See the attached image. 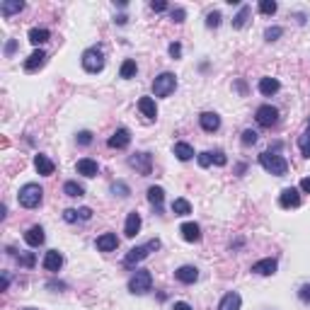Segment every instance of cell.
I'll use <instances>...</instances> for the list:
<instances>
[{"label": "cell", "mask_w": 310, "mask_h": 310, "mask_svg": "<svg viewBox=\"0 0 310 310\" xmlns=\"http://www.w3.org/2000/svg\"><path fill=\"white\" fill-rule=\"evenodd\" d=\"M63 194H68V196H82L85 189H82V184H78V182H66V184H63Z\"/></svg>", "instance_id": "obj_33"}, {"label": "cell", "mask_w": 310, "mask_h": 310, "mask_svg": "<svg viewBox=\"0 0 310 310\" xmlns=\"http://www.w3.org/2000/svg\"><path fill=\"white\" fill-rule=\"evenodd\" d=\"M279 87H281V82L276 80V78H262V80H259V92L264 94V97L276 94L279 92Z\"/></svg>", "instance_id": "obj_25"}, {"label": "cell", "mask_w": 310, "mask_h": 310, "mask_svg": "<svg viewBox=\"0 0 310 310\" xmlns=\"http://www.w3.org/2000/svg\"><path fill=\"white\" fill-rule=\"evenodd\" d=\"M240 305H243V298H240V293L230 291V293H226V296H223V300L218 303V310H240Z\"/></svg>", "instance_id": "obj_18"}, {"label": "cell", "mask_w": 310, "mask_h": 310, "mask_svg": "<svg viewBox=\"0 0 310 310\" xmlns=\"http://www.w3.org/2000/svg\"><path fill=\"white\" fill-rule=\"evenodd\" d=\"M175 155H177V160H182V162H187V160H191V158H194V148H191V146H189V143H182V141H179V143H175Z\"/></svg>", "instance_id": "obj_27"}, {"label": "cell", "mask_w": 310, "mask_h": 310, "mask_svg": "<svg viewBox=\"0 0 310 310\" xmlns=\"http://www.w3.org/2000/svg\"><path fill=\"white\" fill-rule=\"evenodd\" d=\"M25 10V3L22 0H3L0 3V13H3V17H10V15H17Z\"/></svg>", "instance_id": "obj_23"}, {"label": "cell", "mask_w": 310, "mask_h": 310, "mask_svg": "<svg viewBox=\"0 0 310 310\" xmlns=\"http://www.w3.org/2000/svg\"><path fill=\"white\" fill-rule=\"evenodd\" d=\"M172 310H191V305H189V303H184V300H177Z\"/></svg>", "instance_id": "obj_51"}, {"label": "cell", "mask_w": 310, "mask_h": 310, "mask_svg": "<svg viewBox=\"0 0 310 310\" xmlns=\"http://www.w3.org/2000/svg\"><path fill=\"white\" fill-rule=\"evenodd\" d=\"M63 218H66L68 223H75V221H78V211H75V209H66V211H63Z\"/></svg>", "instance_id": "obj_43"}, {"label": "cell", "mask_w": 310, "mask_h": 310, "mask_svg": "<svg viewBox=\"0 0 310 310\" xmlns=\"http://www.w3.org/2000/svg\"><path fill=\"white\" fill-rule=\"evenodd\" d=\"M252 271H255V274H259V276H271V274L276 271V259H271V257H267V259H259V262H255V264H252Z\"/></svg>", "instance_id": "obj_16"}, {"label": "cell", "mask_w": 310, "mask_h": 310, "mask_svg": "<svg viewBox=\"0 0 310 310\" xmlns=\"http://www.w3.org/2000/svg\"><path fill=\"white\" fill-rule=\"evenodd\" d=\"M211 162H214L211 153H199V165H201V167H209Z\"/></svg>", "instance_id": "obj_45"}, {"label": "cell", "mask_w": 310, "mask_h": 310, "mask_svg": "<svg viewBox=\"0 0 310 310\" xmlns=\"http://www.w3.org/2000/svg\"><path fill=\"white\" fill-rule=\"evenodd\" d=\"M136 70H138V66H136L134 58H129V61H124L122 63V70H119V75H122L124 80H129V78H134Z\"/></svg>", "instance_id": "obj_32"}, {"label": "cell", "mask_w": 310, "mask_h": 310, "mask_svg": "<svg viewBox=\"0 0 310 310\" xmlns=\"http://www.w3.org/2000/svg\"><path fill=\"white\" fill-rule=\"evenodd\" d=\"M150 252L148 245H141V247H134V250H129V255L124 257V267H134V264H138L141 259H146Z\"/></svg>", "instance_id": "obj_11"}, {"label": "cell", "mask_w": 310, "mask_h": 310, "mask_svg": "<svg viewBox=\"0 0 310 310\" xmlns=\"http://www.w3.org/2000/svg\"><path fill=\"white\" fill-rule=\"evenodd\" d=\"M150 286H153V274L148 269H138L129 279V291L136 293V296H143V293H148Z\"/></svg>", "instance_id": "obj_3"}, {"label": "cell", "mask_w": 310, "mask_h": 310, "mask_svg": "<svg viewBox=\"0 0 310 310\" xmlns=\"http://www.w3.org/2000/svg\"><path fill=\"white\" fill-rule=\"evenodd\" d=\"M281 34H283L281 27H269L267 32H264V39H267V41H276L279 37H281Z\"/></svg>", "instance_id": "obj_37"}, {"label": "cell", "mask_w": 310, "mask_h": 310, "mask_svg": "<svg viewBox=\"0 0 310 310\" xmlns=\"http://www.w3.org/2000/svg\"><path fill=\"white\" fill-rule=\"evenodd\" d=\"M177 87V78L172 73H160L155 80H153V92L155 97H167V94H172Z\"/></svg>", "instance_id": "obj_4"}, {"label": "cell", "mask_w": 310, "mask_h": 310, "mask_svg": "<svg viewBox=\"0 0 310 310\" xmlns=\"http://www.w3.org/2000/svg\"><path fill=\"white\" fill-rule=\"evenodd\" d=\"M300 191H305V194H310V177H305V179H300Z\"/></svg>", "instance_id": "obj_50"}, {"label": "cell", "mask_w": 310, "mask_h": 310, "mask_svg": "<svg viewBox=\"0 0 310 310\" xmlns=\"http://www.w3.org/2000/svg\"><path fill=\"white\" fill-rule=\"evenodd\" d=\"M17 259H20V264H22V267H34V255H32V252H27V255H20Z\"/></svg>", "instance_id": "obj_42"}, {"label": "cell", "mask_w": 310, "mask_h": 310, "mask_svg": "<svg viewBox=\"0 0 310 310\" xmlns=\"http://www.w3.org/2000/svg\"><path fill=\"white\" fill-rule=\"evenodd\" d=\"M126 20H129V17H126V15H119V17H117V20H114V22H117V25H126Z\"/></svg>", "instance_id": "obj_53"}, {"label": "cell", "mask_w": 310, "mask_h": 310, "mask_svg": "<svg viewBox=\"0 0 310 310\" xmlns=\"http://www.w3.org/2000/svg\"><path fill=\"white\" fill-rule=\"evenodd\" d=\"M112 191L119 194V196H129V194H131L129 184H124V182H114V184H112Z\"/></svg>", "instance_id": "obj_36"}, {"label": "cell", "mask_w": 310, "mask_h": 310, "mask_svg": "<svg viewBox=\"0 0 310 310\" xmlns=\"http://www.w3.org/2000/svg\"><path fill=\"white\" fill-rule=\"evenodd\" d=\"M51 39V32L44 27H34L29 29V41L34 44V46H41V44H46V41Z\"/></svg>", "instance_id": "obj_26"}, {"label": "cell", "mask_w": 310, "mask_h": 310, "mask_svg": "<svg viewBox=\"0 0 310 310\" xmlns=\"http://www.w3.org/2000/svg\"><path fill=\"white\" fill-rule=\"evenodd\" d=\"M82 68H85L87 73H99V70L105 68V54H102L99 49H87V51L82 54Z\"/></svg>", "instance_id": "obj_5"}, {"label": "cell", "mask_w": 310, "mask_h": 310, "mask_svg": "<svg viewBox=\"0 0 310 310\" xmlns=\"http://www.w3.org/2000/svg\"><path fill=\"white\" fill-rule=\"evenodd\" d=\"M298 148H300V153H303L305 158H310V119H308L305 131H303V134H300V138H298Z\"/></svg>", "instance_id": "obj_30"}, {"label": "cell", "mask_w": 310, "mask_h": 310, "mask_svg": "<svg viewBox=\"0 0 310 310\" xmlns=\"http://www.w3.org/2000/svg\"><path fill=\"white\" fill-rule=\"evenodd\" d=\"M170 56H172V58H179V56H182V44H179V41L170 44Z\"/></svg>", "instance_id": "obj_44"}, {"label": "cell", "mask_w": 310, "mask_h": 310, "mask_svg": "<svg viewBox=\"0 0 310 310\" xmlns=\"http://www.w3.org/2000/svg\"><path fill=\"white\" fill-rule=\"evenodd\" d=\"M138 230H141V216H138L136 211H131L129 218H126V226H124V235H126V238H136Z\"/></svg>", "instance_id": "obj_21"}, {"label": "cell", "mask_w": 310, "mask_h": 310, "mask_svg": "<svg viewBox=\"0 0 310 310\" xmlns=\"http://www.w3.org/2000/svg\"><path fill=\"white\" fill-rule=\"evenodd\" d=\"M15 49H17V41L10 39V41H8V46H5V56H13Z\"/></svg>", "instance_id": "obj_49"}, {"label": "cell", "mask_w": 310, "mask_h": 310, "mask_svg": "<svg viewBox=\"0 0 310 310\" xmlns=\"http://www.w3.org/2000/svg\"><path fill=\"white\" fill-rule=\"evenodd\" d=\"M44 199V189L39 184H34V182H29L25 187L20 189V194H17V201L20 206H25V209H37Z\"/></svg>", "instance_id": "obj_1"}, {"label": "cell", "mask_w": 310, "mask_h": 310, "mask_svg": "<svg viewBox=\"0 0 310 310\" xmlns=\"http://www.w3.org/2000/svg\"><path fill=\"white\" fill-rule=\"evenodd\" d=\"M221 20H223V17H221V13H209L206 15V27H218V25H221Z\"/></svg>", "instance_id": "obj_38"}, {"label": "cell", "mask_w": 310, "mask_h": 310, "mask_svg": "<svg viewBox=\"0 0 310 310\" xmlns=\"http://www.w3.org/2000/svg\"><path fill=\"white\" fill-rule=\"evenodd\" d=\"M211 158H214V162H216V165H221V167H223V165L228 162V158H226V153H223V150H216V153H211Z\"/></svg>", "instance_id": "obj_41"}, {"label": "cell", "mask_w": 310, "mask_h": 310, "mask_svg": "<svg viewBox=\"0 0 310 310\" xmlns=\"http://www.w3.org/2000/svg\"><path fill=\"white\" fill-rule=\"evenodd\" d=\"M199 124H201L203 131H209V134H214L221 129V117H218L216 112H203L201 117H199Z\"/></svg>", "instance_id": "obj_10"}, {"label": "cell", "mask_w": 310, "mask_h": 310, "mask_svg": "<svg viewBox=\"0 0 310 310\" xmlns=\"http://www.w3.org/2000/svg\"><path fill=\"white\" fill-rule=\"evenodd\" d=\"M78 143H80V146H90V143H92V134H90V131H80V134H78Z\"/></svg>", "instance_id": "obj_40"}, {"label": "cell", "mask_w": 310, "mask_h": 310, "mask_svg": "<svg viewBox=\"0 0 310 310\" xmlns=\"http://www.w3.org/2000/svg\"><path fill=\"white\" fill-rule=\"evenodd\" d=\"M172 214L175 216H189L191 214V203L187 199H175L172 201Z\"/></svg>", "instance_id": "obj_31"}, {"label": "cell", "mask_w": 310, "mask_h": 310, "mask_svg": "<svg viewBox=\"0 0 310 310\" xmlns=\"http://www.w3.org/2000/svg\"><path fill=\"white\" fill-rule=\"evenodd\" d=\"M78 216H80L82 221H90V218H92V209H87V206H82L80 211H78Z\"/></svg>", "instance_id": "obj_48"}, {"label": "cell", "mask_w": 310, "mask_h": 310, "mask_svg": "<svg viewBox=\"0 0 310 310\" xmlns=\"http://www.w3.org/2000/svg\"><path fill=\"white\" fill-rule=\"evenodd\" d=\"M279 206H281V209H298V206H300V194H298V189H293V187L283 189L281 194H279Z\"/></svg>", "instance_id": "obj_7"}, {"label": "cell", "mask_w": 310, "mask_h": 310, "mask_svg": "<svg viewBox=\"0 0 310 310\" xmlns=\"http://www.w3.org/2000/svg\"><path fill=\"white\" fill-rule=\"evenodd\" d=\"M179 233H182V238H184L187 243H199V240H201V228H199L196 223H182Z\"/></svg>", "instance_id": "obj_17"}, {"label": "cell", "mask_w": 310, "mask_h": 310, "mask_svg": "<svg viewBox=\"0 0 310 310\" xmlns=\"http://www.w3.org/2000/svg\"><path fill=\"white\" fill-rule=\"evenodd\" d=\"M279 122V109L271 107V105H262L257 109V124L264 126V129H271L274 124Z\"/></svg>", "instance_id": "obj_6"}, {"label": "cell", "mask_w": 310, "mask_h": 310, "mask_svg": "<svg viewBox=\"0 0 310 310\" xmlns=\"http://www.w3.org/2000/svg\"><path fill=\"white\" fill-rule=\"evenodd\" d=\"M184 17H187V13H184L182 8H175V10H172V20H175V22H184Z\"/></svg>", "instance_id": "obj_47"}, {"label": "cell", "mask_w": 310, "mask_h": 310, "mask_svg": "<svg viewBox=\"0 0 310 310\" xmlns=\"http://www.w3.org/2000/svg\"><path fill=\"white\" fill-rule=\"evenodd\" d=\"M34 167H37V172H39V175H44V177H49V175H54V170H56V165L51 160H49V158H46V155H37V158H34Z\"/></svg>", "instance_id": "obj_22"}, {"label": "cell", "mask_w": 310, "mask_h": 310, "mask_svg": "<svg viewBox=\"0 0 310 310\" xmlns=\"http://www.w3.org/2000/svg\"><path fill=\"white\" fill-rule=\"evenodd\" d=\"M250 15H252V8H250V5H243V8H240V13L233 17V27L243 29L245 25H247V20H250Z\"/></svg>", "instance_id": "obj_28"}, {"label": "cell", "mask_w": 310, "mask_h": 310, "mask_svg": "<svg viewBox=\"0 0 310 310\" xmlns=\"http://www.w3.org/2000/svg\"><path fill=\"white\" fill-rule=\"evenodd\" d=\"M240 141H243V146H255V143H257V131H252V129H245Z\"/></svg>", "instance_id": "obj_35"}, {"label": "cell", "mask_w": 310, "mask_h": 310, "mask_svg": "<svg viewBox=\"0 0 310 310\" xmlns=\"http://www.w3.org/2000/svg\"><path fill=\"white\" fill-rule=\"evenodd\" d=\"M276 8H279V5H276L274 0H262V3H259V13L262 15H274Z\"/></svg>", "instance_id": "obj_34"}, {"label": "cell", "mask_w": 310, "mask_h": 310, "mask_svg": "<svg viewBox=\"0 0 310 310\" xmlns=\"http://www.w3.org/2000/svg\"><path fill=\"white\" fill-rule=\"evenodd\" d=\"M129 143H131V134H129V129H117V131L112 134V138L107 141L109 148H117V150L126 148Z\"/></svg>", "instance_id": "obj_9"}, {"label": "cell", "mask_w": 310, "mask_h": 310, "mask_svg": "<svg viewBox=\"0 0 310 310\" xmlns=\"http://www.w3.org/2000/svg\"><path fill=\"white\" fill-rule=\"evenodd\" d=\"M138 109L143 112L146 119H155L158 117V107H155V99L153 97H141L138 99Z\"/></svg>", "instance_id": "obj_24"}, {"label": "cell", "mask_w": 310, "mask_h": 310, "mask_svg": "<svg viewBox=\"0 0 310 310\" xmlns=\"http://www.w3.org/2000/svg\"><path fill=\"white\" fill-rule=\"evenodd\" d=\"M148 201L155 206V209H160L162 201H165V189L162 187H150L148 189Z\"/></svg>", "instance_id": "obj_29"}, {"label": "cell", "mask_w": 310, "mask_h": 310, "mask_svg": "<svg viewBox=\"0 0 310 310\" xmlns=\"http://www.w3.org/2000/svg\"><path fill=\"white\" fill-rule=\"evenodd\" d=\"M97 172H99V165H97V160H92V158H82V160H78V175L94 177Z\"/></svg>", "instance_id": "obj_19"}, {"label": "cell", "mask_w": 310, "mask_h": 310, "mask_svg": "<svg viewBox=\"0 0 310 310\" xmlns=\"http://www.w3.org/2000/svg\"><path fill=\"white\" fill-rule=\"evenodd\" d=\"M44 240H46V235H44V228H41V226H32V228L25 233V243H27L29 247H39V245H44Z\"/></svg>", "instance_id": "obj_15"}, {"label": "cell", "mask_w": 310, "mask_h": 310, "mask_svg": "<svg viewBox=\"0 0 310 310\" xmlns=\"http://www.w3.org/2000/svg\"><path fill=\"white\" fill-rule=\"evenodd\" d=\"M175 279L182 283H194L199 279V269L191 267V264H184V267H179V269L175 271Z\"/></svg>", "instance_id": "obj_13"}, {"label": "cell", "mask_w": 310, "mask_h": 310, "mask_svg": "<svg viewBox=\"0 0 310 310\" xmlns=\"http://www.w3.org/2000/svg\"><path fill=\"white\" fill-rule=\"evenodd\" d=\"M298 298H300L303 303H310V283H303V286H300V291H298Z\"/></svg>", "instance_id": "obj_39"}, {"label": "cell", "mask_w": 310, "mask_h": 310, "mask_svg": "<svg viewBox=\"0 0 310 310\" xmlns=\"http://www.w3.org/2000/svg\"><path fill=\"white\" fill-rule=\"evenodd\" d=\"M8 286H10V276H8V274H3V283H0V288H3V291H8Z\"/></svg>", "instance_id": "obj_52"}, {"label": "cell", "mask_w": 310, "mask_h": 310, "mask_svg": "<svg viewBox=\"0 0 310 310\" xmlns=\"http://www.w3.org/2000/svg\"><path fill=\"white\" fill-rule=\"evenodd\" d=\"M129 165L136 167L141 175H150V153H134L131 158H129Z\"/></svg>", "instance_id": "obj_8"}, {"label": "cell", "mask_w": 310, "mask_h": 310, "mask_svg": "<svg viewBox=\"0 0 310 310\" xmlns=\"http://www.w3.org/2000/svg\"><path fill=\"white\" fill-rule=\"evenodd\" d=\"M117 247H119V238L114 233H105V235L97 238V250L99 252H114Z\"/></svg>", "instance_id": "obj_12"}, {"label": "cell", "mask_w": 310, "mask_h": 310, "mask_svg": "<svg viewBox=\"0 0 310 310\" xmlns=\"http://www.w3.org/2000/svg\"><path fill=\"white\" fill-rule=\"evenodd\" d=\"M44 63H46V54H44L41 49H37V51L25 61V70H27V73H34V70H39Z\"/></svg>", "instance_id": "obj_20"}, {"label": "cell", "mask_w": 310, "mask_h": 310, "mask_svg": "<svg viewBox=\"0 0 310 310\" xmlns=\"http://www.w3.org/2000/svg\"><path fill=\"white\" fill-rule=\"evenodd\" d=\"M27 310H37V308H27Z\"/></svg>", "instance_id": "obj_54"}, {"label": "cell", "mask_w": 310, "mask_h": 310, "mask_svg": "<svg viewBox=\"0 0 310 310\" xmlns=\"http://www.w3.org/2000/svg\"><path fill=\"white\" fill-rule=\"evenodd\" d=\"M259 165H262L267 172H271V175H276V177H283L286 172H288V162L283 160L281 155L271 153V150H267V153L259 155Z\"/></svg>", "instance_id": "obj_2"}, {"label": "cell", "mask_w": 310, "mask_h": 310, "mask_svg": "<svg viewBox=\"0 0 310 310\" xmlns=\"http://www.w3.org/2000/svg\"><path fill=\"white\" fill-rule=\"evenodd\" d=\"M150 8H153L155 13H162V10H167V3H165V0H153Z\"/></svg>", "instance_id": "obj_46"}, {"label": "cell", "mask_w": 310, "mask_h": 310, "mask_svg": "<svg viewBox=\"0 0 310 310\" xmlns=\"http://www.w3.org/2000/svg\"><path fill=\"white\" fill-rule=\"evenodd\" d=\"M63 267V255L58 250H49L46 257H44V269L46 271H58Z\"/></svg>", "instance_id": "obj_14"}]
</instances>
